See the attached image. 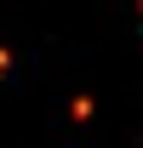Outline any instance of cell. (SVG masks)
<instances>
[{
  "label": "cell",
  "instance_id": "obj_1",
  "mask_svg": "<svg viewBox=\"0 0 143 148\" xmlns=\"http://www.w3.org/2000/svg\"><path fill=\"white\" fill-rule=\"evenodd\" d=\"M6 69H12V51H6V46H0V74H6Z\"/></svg>",
  "mask_w": 143,
  "mask_h": 148
}]
</instances>
